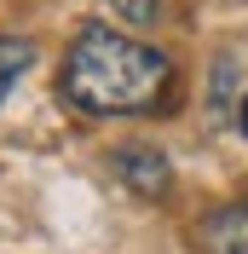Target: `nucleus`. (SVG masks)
<instances>
[{"mask_svg":"<svg viewBox=\"0 0 248 254\" xmlns=\"http://www.w3.org/2000/svg\"><path fill=\"white\" fill-rule=\"evenodd\" d=\"M173 87L168 52L144 47L133 35H116L104 23H87L75 47L63 52V98L87 116H144Z\"/></svg>","mask_w":248,"mask_h":254,"instance_id":"obj_1","label":"nucleus"},{"mask_svg":"<svg viewBox=\"0 0 248 254\" xmlns=\"http://www.w3.org/2000/svg\"><path fill=\"white\" fill-rule=\"evenodd\" d=\"M116 174H122V185L133 190V196H144V202H156V196L173 190V168H168V156H162L156 144H122V150H116Z\"/></svg>","mask_w":248,"mask_h":254,"instance_id":"obj_2","label":"nucleus"},{"mask_svg":"<svg viewBox=\"0 0 248 254\" xmlns=\"http://www.w3.org/2000/svg\"><path fill=\"white\" fill-rule=\"evenodd\" d=\"M196 249L202 254H248V202L214 208V214L196 225Z\"/></svg>","mask_w":248,"mask_h":254,"instance_id":"obj_3","label":"nucleus"},{"mask_svg":"<svg viewBox=\"0 0 248 254\" xmlns=\"http://www.w3.org/2000/svg\"><path fill=\"white\" fill-rule=\"evenodd\" d=\"M35 64V47L29 41H17V35H0V98H6V87H12L23 69Z\"/></svg>","mask_w":248,"mask_h":254,"instance_id":"obj_4","label":"nucleus"},{"mask_svg":"<svg viewBox=\"0 0 248 254\" xmlns=\"http://www.w3.org/2000/svg\"><path fill=\"white\" fill-rule=\"evenodd\" d=\"M104 6L122 23H156V12H162V0H104Z\"/></svg>","mask_w":248,"mask_h":254,"instance_id":"obj_5","label":"nucleus"},{"mask_svg":"<svg viewBox=\"0 0 248 254\" xmlns=\"http://www.w3.org/2000/svg\"><path fill=\"white\" fill-rule=\"evenodd\" d=\"M237 127L248 133V93H243V110H237Z\"/></svg>","mask_w":248,"mask_h":254,"instance_id":"obj_6","label":"nucleus"}]
</instances>
